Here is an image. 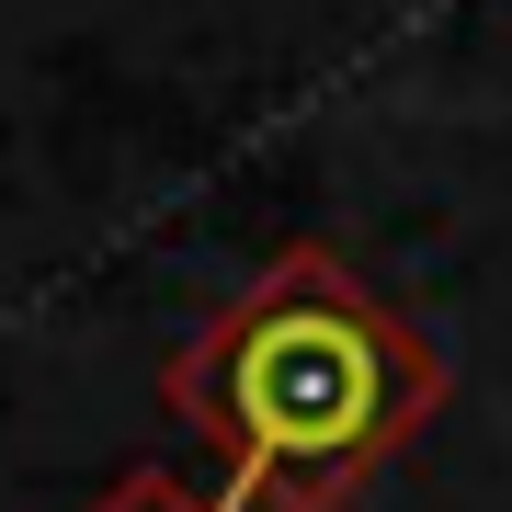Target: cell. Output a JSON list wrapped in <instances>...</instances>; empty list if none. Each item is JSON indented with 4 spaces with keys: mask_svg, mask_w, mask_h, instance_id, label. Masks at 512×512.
<instances>
[{
    "mask_svg": "<svg viewBox=\"0 0 512 512\" xmlns=\"http://www.w3.org/2000/svg\"><path fill=\"white\" fill-rule=\"evenodd\" d=\"M171 410L251 512H342L444 410V353L342 251L296 239L171 353Z\"/></svg>",
    "mask_w": 512,
    "mask_h": 512,
    "instance_id": "6da1fadb",
    "label": "cell"
},
{
    "mask_svg": "<svg viewBox=\"0 0 512 512\" xmlns=\"http://www.w3.org/2000/svg\"><path fill=\"white\" fill-rule=\"evenodd\" d=\"M92 512H251V501H239V490H205V478H183V467H126Z\"/></svg>",
    "mask_w": 512,
    "mask_h": 512,
    "instance_id": "7a4b0ae2",
    "label": "cell"
}]
</instances>
